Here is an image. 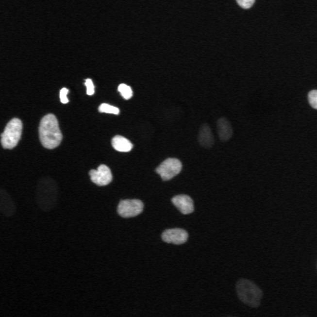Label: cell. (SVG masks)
Here are the masks:
<instances>
[{
	"label": "cell",
	"instance_id": "obj_1",
	"mask_svg": "<svg viewBox=\"0 0 317 317\" xmlns=\"http://www.w3.org/2000/svg\"><path fill=\"white\" fill-rule=\"evenodd\" d=\"M39 139L45 148L53 150L60 145L63 140L59 122L55 115H45L39 124Z\"/></svg>",
	"mask_w": 317,
	"mask_h": 317
},
{
	"label": "cell",
	"instance_id": "obj_2",
	"mask_svg": "<svg viewBox=\"0 0 317 317\" xmlns=\"http://www.w3.org/2000/svg\"><path fill=\"white\" fill-rule=\"evenodd\" d=\"M236 292L239 300L250 307L256 308L261 304L263 292L249 279H239L236 284Z\"/></svg>",
	"mask_w": 317,
	"mask_h": 317
},
{
	"label": "cell",
	"instance_id": "obj_3",
	"mask_svg": "<svg viewBox=\"0 0 317 317\" xmlns=\"http://www.w3.org/2000/svg\"><path fill=\"white\" fill-rule=\"evenodd\" d=\"M23 131V122L18 118H14L7 123L4 132L0 135V142L4 149L12 150L20 141Z\"/></svg>",
	"mask_w": 317,
	"mask_h": 317
},
{
	"label": "cell",
	"instance_id": "obj_4",
	"mask_svg": "<svg viewBox=\"0 0 317 317\" xmlns=\"http://www.w3.org/2000/svg\"><path fill=\"white\" fill-rule=\"evenodd\" d=\"M183 169V163L176 158H168L162 162L156 169V172L162 177V181L167 182L181 173Z\"/></svg>",
	"mask_w": 317,
	"mask_h": 317
},
{
	"label": "cell",
	"instance_id": "obj_5",
	"mask_svg": "<svg viewBox=\"0 0 317 317\" xmlns=\"http://www.w3.org/2000/svg\"><path fill=\"white\" fill-rule=\"evenodd\" d=\"M143 208L144 204L140 200H123L119 203L117 212L122 217L129 218L140 215L143 211Z\"/></svg>",
	"mask_w": 317,
	"mask_h": 317
},
{
	"label": "cell",
	"instance_id": "obj_6",
	"mask_svg": "<svg viewBox=\"0 0 317 317\" xmlns=\"http://www.w3.org/2000/svg\"><path fill=\"white\" fill-rule=\"evenodd\" d=\"M89 175L91 177V181L100 187L106 186L113 181L112 171L105 164H101L97 169H91Z\"/></svg>",
	"mask_w": 317,
	"mask_h": 317
},
{
	"label": "cell",
	"instance_id": "obj_7",
	"mask_svg": "<svg viewBox=\"0 0 317 317\" xmlns=\"http://www.w3.org/2000/svg\"><path fill=\"white\" fill-rule=\"evenodd\" d=\"M189 238L188 232L183 229H170L162 232V239L166 243L183 245Z\"/></svg>",
	"mask_w": 317,
	"mask_h": 317
},
{
	"label": "cell",
	"instance_id": "obj_8",
	"mask_svg": "<svg viewBox=\"0 0 317 317\" xmlns=\"http://www.w3.org/2000/svg\"><path fill=\"white\" fill-rule=\"evenodd\" d=\"M171 202L184 215H188L194 211V201L188 195L181 194L173 197Z\"/></svg>",
	"mask_w": 317,
	"mask_h": 317
},
{
	"label": "cell",
	"instance_id": "obj_9",
	"mask_svg": "<svg viewBox=\"0 0 317 317\" xmlns=\"http://www.w3.org/2000/svg\"><path fill=\"white\" fill-rule=\"evenodd\" d=\"M217 133L219 139L222 142H228L233 134L232 126L230 124V121L227 118H220L217 122Z\"/></svg>",
	"mask_w": 317,
	"mask_h": 317
},
{
	"label": "cell",
	"instance_id": "obj_10",
	"mask_svg": "<svg viewBox=\"0 0 317 317\" xmlns=\"http://www.w3.org/2000/svg\"><path fill=\"white\" fill-rule=\"evenodd\" d=\"M198 140L200 144L204 148H211L214 145V136L211 129L207 123L203 124L200 127Z\"/></svg>",
	"mask_w": 317,
	"mask_h": 317
},
{
	"label": "cell",
	"instance_id": "obj_11",
	"mask_svg": "<svg viewBox=\"0 0 317 317\" xmlns=\"http://www.w3.org/2000/svg\"><path fill=\"white\" fill-rule=\"evenodd\" d=\"M112 146L119 152H129L133 148V142L122 135H115L112 139Z\"/></svg>",
	"mask_w": 317,
	"mask_h": 317
},
{
	"label": "cell",
	"instance_id": "obj_12",
	"mask_svg": "<svg viewBox=\"0 0 317 317\" xmlns=\"http://www.w3.org/2000/svg\"><path fill=\"white\" fill-rule=\"evenodd\" d=\"M98 111L100 113H104V114H111V115H118L120 114V109L116 106H113L108 103H101L98 108Z\"/></svg>",
	"mask_w": 317,
	"mask_h": 317
},
{
	"label": "cell",
	"instance_id": "obj_13",
	"mask_svg": "<svg viewBox=\"0 0 317 317\" xmlns=\"http://www.w3.org/2000/svg\"><path fill=\"white\" fill-rule=\"evenodd\" d=\"M118 91L125 100H130L133 96V92L131 86L125 83H121L118 86Z\"/></svg>",
	"mask_w": 317,
	"mask_h": 317
},
{
	"label": "cell",
	"instance_id": "obj_14",
	"mask_svg": "<svg viewBox=\"0 0 317 317\" xmlns=\"http://www.w3.org/2000/svg\"><path fill=\"white\" fill-rule=\"evenodd\" d=\"M308 102L312 108L317 109V91L312 90L308 93Z\"/></svg>",
	"mask_w": 317,
	"mask_h": 317
},
{
	"label": "cell",
	"instance_id": "obj_15",
	"mask_svg": "<svg viewBox=\"0 0 317 317\" xmlns=\"http://www.w3.org/2000/svg\"><path fill=\"white\" fill-rule=\"evenodd\" d=\"M255 3V0H236V4L243 9H250Z\"/></svg>",
	"mask_w": 317,
	"mask_h": 317
},
{
	"label": "cell",
	"instance_id": "obj_16",
	"mask_svg": "<svg viewBox=\"0 0 317 317\" xmlns=\"http://www.w3.org/2000/svg\"><path fill=\"white\" fill-rule=\"evenodd\" d=\"M85 86H86V94L88 95H95V83L91 78L85 79Z\"/></svg>",
	"mask_w": 317,
	"mask_h": 317
},
{
	"label": "cell",
	"instance_id": "obj_17",
	"mask_svg": "<svg viewBox=\"0 0 317 317\" xmlns=\"http://www.w3.org/2000/svg\"><path fill=\"white\" fill-rule=\"evenodd\" d=\"M68 93H69V90H68L67 88H62L61 90H60L59 95H60V101H61L62 103L67 104L69 102L67 98Z\"/></svg>",
	"mask_w": 317,
	"mask_h": 317
}]
</instances>
